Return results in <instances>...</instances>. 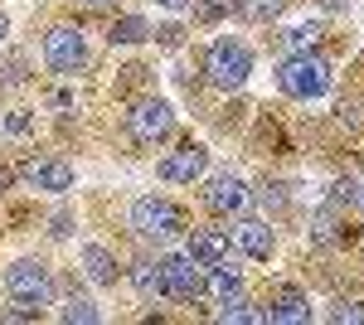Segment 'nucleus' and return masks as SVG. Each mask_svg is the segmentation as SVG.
Here are the masks:
<instances>
[{"label": "nucleus", "instance_id": "f257e3e1", "mask_svg": "<svg viewBox=\"0 0 364 325\" xmlns=\"http://www.w3.org/2000/svg\"><path fill=\"white\" fill-rule=\"evenodd\" d=\"M5 297H10V311L5 321H39V311L54 301V272L34 257H20L5 267Z\"/></svg>", "mask_w": 364, "mask_h": 325}, {"label": "nucleus", "instance_id": "f03ea898", "mask_svg": "<svg viewBox=\"0 0 364 325\" xmlns=\"http://www.w3.org/2000/svg\"><path fill=\"white\" fill-rule=\"evenodd\" d=\"M331 82H336V73H331V63L316 54V49H311V54H287L277 63V87L287 92V97H296V102L326 97Z\"/></svg>", "mask_w": 364, "mask_h": 325}, {"label": "nucleus", "instance_id": "7ed1b4c3", "mask_svg": "<svg viewBox=\"0 0 364 325\" xmlns=\"http://www.w3.org/2000/svg\"><path fill=\"white\" fill-rule=\"evenodd\" d=\"M127 223L146 243H175L185 233V209L170 204L166 194H141L136 204H132V214H127Z\"/></svg>", "mask_w": 364, "mask_h": 325}, {"label": "nucleus", "instance_id": "20e7f679", "mask_svg": "<svg viewBox=\"0 0 364 325\" xmlns=\"http://www.w3.org/2000/svg\"><path fill=\"white\" fill-rule=\"evenodd\" d=\"M252 73V49L243 39H214L209 54H204V78L224 92H238Z\"/></svg>", "mask_w": 364, "mask_h": 325}, {"label": "nucleus", "instance_id": "39448f33", "mask_svg": "<svg viewBox=\"0 0 364 325\" xmlns=\"http://www.w3.org/2000/svg\"><path fill=\"white\" fill-rule=\"evenodd\" d=\"M44 63L54 73H78L87 63V34L73 25H54L44 34Z\"/></svg>", "mask_w": 364, "mask_h": 325}, {"label": "nucleus", "instance_id": "423d86ee", "mask_svg": "<svg viewBox=\"0 0 364 325\" xmlns=\"http://www.w3.org/2000/svg\"><path fill=\"white\" fill-rule=\"evenodd\" d=\"M170 127H175V112H170V102H161V97H146V102H136V107L127 112V136H132L136 146L166 141Z\"/></svg>", "mask_w": 364, "mask_h": 325}, {"label": "nucleus", "instance_id": "0eeeda50", "mask_svg": "<svg viewBox=\"0 0 364 325\" xmlns=\"http://www.w3.org/2000/svg\"><path fill=\"white\" fill-rule=\"evenodd\" d=\"M161 267H166V287L175 301H199L204 297V267H199L190 252H170L161 257Z\"/></svg>", "mask_w": 364, "mask_h": 325}, {"label": "nucleus", "instance_id": "6e6552de", "mask_svg": "<svg viewBox=\"0 0 364 325\" xmlns=\"http://www.w3.org/2000/svg\"><path fill=\"white\" fill-rule=\"evenodd\" d=\"M248 199H252V190L238 180V175H233V170H228V175H209V180H204V204H209L214 214H228V218L243 214V209H248Z\"/></svg>", "mask_w": 364, "mask_h": 325}, {"label": "nucleus", "instance_id": "1a4fd4ad", "mask_svg": "<svg viewBox=\"0 0 364 325\" xmlns=\"http://www.w3.org/2000/svg\"><path fill=\"white\" fill-rule=\"evenodd\" d=\"M233 247L238 252H248V257H257V262H267L272 257V247H277V238H272V223L267 218H248V214H233Z\"/></svg>", "mask_w": 364, "mask_h": 325}, {"label": "nucleus", "instance_id": "9d476101", "mask_svg": "<svg viewBox=\"0 0 364 325\" xmlns=\"http://www.w3.org/2000/svg\"><path fill=\"white\" fill-rule=\"evenodd\" d=\"M204 170H209V151L190 141V146L170 151L166 161H161V180H166V185H195Z\"/></svg>", "mask_w": 364, "mask_h": 325}, {"label": "nucleus", "instance_id": "9b49d317", "mask_svg": "<svg viewBox=\"0 0 364 325\" xmlns=\"http://www.w3.org/2000/svg\"><path fill=\"white\" fill-rule=\"evenodd\" d=\"M20 180H25L29 190H49V194H63L73 190V165L68 161H25L20 165Z\"/></svg>", "mask_w": 364, "mask_h": 325}, {"label": "nucleus", "instance_id": "f8f14e48", "mask_svg": "<svg viewBox=\"0 0 364 325\" xmlns=\"http://www.w3.org/2000/svg\"><path fill=\"white\" fill-rule=\"evenodd\" d=\"M262 321L272 325H306L311 321V301L296 292V287H282L277 297H272V306L262 311Z\"/></svg>", "mask_w": 364, "mask_h": 325}, {"label": "nucleus", "instance_id": "ddd939ff", "mask_svg": "<svg viewBox=\"0 0 364 325\" xmlns=\"http://www.w3.org/2000/svg\"><path fill=\"white\" fill-rule=\"evenodd\" d=\"M132 287H136V297L141 301H166L170 297V287H166V267L156 262V257H136L132 262Z\"/></svg>", "mask_w": 364, "mask_h": 325}, {"label": "nucleus", "instance_id": "4468645a", "mask_svg": "<svg viewBox=\"0 0 364 325\" xmlns=\"http://www.w3.org/2000/svg\"><path fill=\"white\" fill-rule=\"evenodd\" d=\"M190 257H195L199 267H214V262H224L228 252H233V238H228L224 228H199L195 238H190V247H185Z\"/></svg>", "mask_w": 364, "mask_h": 325}, {"label": "nucleus", "instance_id": "2eb2a0df", "mask_svg": "<svg viewBox=\"0 0 364 325\" xmlns=\"http://www.w3.org/2000/svg\"><path fill=\"white\" fill-rule=\"evenodd\" d=\"M209 277H204V297L214 301H228V297H243V272L233 267V262H214V267H204Z\"/></svg>", "mask_w": 364, "mask_h": 325}, {"label": "nucleus", "instance_id": "dca6fc26", "mask_svg": "<svg viewBox=\"0 0 364 325\" xmlns=\"http://www.w3.org/2000/svg\"><path fill=\"white\" fill-rule=\"evenodd\" d=\"M83 272L92 287H117V257L102 243H83Z\"/></svg>", "mask_w": 364, "mask_h": 325}, {"label": "nucleus", "instance_id": "f3484780", "mask_svg": "<svg viewBox=\"0 0 364 325\" xmlns=\"http://www.w3.org/2000/svg\"><path fill=\"white\" fill-rule=\"evenodd\" d=\"M311 238H316L321 247H336V243L350 238V228H345V218H340L336 209H321V214L311 218Z\"/></svg>", "mask_w": 364, "mask_h": 325}, {"label": "nucleus", "instance_id": "a211bd4d", "mask_svg": "<svg viewBox=\"0 0 364 325\" xmlns=\"http://www.w3.org/2000/svg\"><path fill=\"white\" fill-rule=\"evenodd\" d=\"M58 321H68V325H97V321H102V311H97L87 297L68 292V297H63V306H58Z\"/></svg>", "mask_w": 364, "mask_h": 325}, {"label": "nucleus", "instance_id": "6ab92c4d", "mask_svg": "<svg viewBox=\"0 0 364 325\" xmlns=\"http://www.w3.org/2000/svg\"><path fill=\"white\" fill-rule=\"evenodd\" d=\"M151 34H156V29L146 25L141 15H122V20H117V25L107 29V39H112V44H146Z\"/></svg>", "mask_w": 364, "mask_h": 325}, {"label": "nucleus", "instance_id": "aec40b11", "mask_svg": "<svg viewBox=\"0 0 364 325\" xmlns=\"http://www.w3.org/2000/svg\"><path fill=\"white\" fill-rule=\"evenodd\" d=\"M316 44H321V25H316V20H311V25H291L282 34V49H287V54H311Z\"/></svg>", "mask_w": 364, "mask_h": 325}, {"label": "nucleus", "instance_id": "412c9836", "mask_svg": "<svg viewBox=\"0 0 364 325\" xmlns=\"http://www.w3.org/2000/svg\"><path fill=\"white\" fill-rule=\"evenodd\" d=\"M219 321H224V325H257V321H262V311L248 306L243 297H228L224 306H219Z\"/></svg>", "mask_w": 364, "mask_h": 325}, {"label": "nucleus", "instance_id": "4be33fe9", "mask_svg": "<svg viewBox=\"0 0 364 325\" xmlns=\"http://www.w3.org/2000/svg\"><path fill=\"white\" fill-rule=\"evenodd\" d=\"M282 10H287V0H243V15H248V20H257V25L282 20Z\"/></svg>", "mask_w": 364, "mask_h": 325}, {"label": "nucleus", "instance_id": "5701e85b", "mask_svg": "<svg viewBox=\"0 0 364 325\" xmlns=\"http://www.w3.org/2000/svg\"><path fill=\"white\" fill-rule=\"evenodd\" d=\"M331 321L336 325H364V301H336L331 306Z\"/></svg>", "mask_w": 364, "mask_h": 325}, {"label": "nucleus", "instance_id": "b1692460", "mask_svg": "<svg viewBox=\"0 0 364 325\" xmlns=\"http://www.w3.org/2000/svg\"><path fill=\"white\" fill-rule=\"evenodd\" d=\"M228 10H238V0H195V15L199 20H219Z\"/></svg>", "mask_w": 364, "mask_h": 325}, {"label": "nucleus", "instance_id": "393cba45", "mask_svg": "<svg viewBox=\"0 0 364 325\" xmlns=\"http://www.w3.org/2000/svg\"><path fill=\"white\" fill-rule=\"evenodd\" d=\"M336 204H355V209H364V185H336Z\"/></svg>", "mask_w": 364, "mask_h": 325}, {"label": "nucleus", "instance_id": "a878e982", "mask_svg": "<svg viewBox=\"0 0 364 325\" xmlns=\"http://www.w3.org/2000/svg\"><path fill=\"white\" fill-rule=\"evenodd\" d=\"M262 204L267 209H287V185H262Z\"/></svg>", "mask_w": 364, "mask_h": 325}, {"label": "nucleus", "instance_id": "bb28decb", "mask_svg": "<svg viewBox=\"0 0 364 325\" xmlns=\"http://www.w3.org/2000/svg\"><path fill=\"white\" fill-rule=\"evenodd\" d=\"M29 132V112H10V122H5V136H25Z\"/></svg>", "mask_w": 364, "mask_h": 325}, {"label": "nucleus", "instance_id": "cd10ccee", "mask_svg": "<svg viewBox=\"0 0 364 325\" xmlns=\"http://www.w3.org/2000/svg\"><path fill=\"white\" fill-rule=\"evenodd\" d=\"M68 228H73V218H68V214H54V223H49V238H68Z\"/></svg>", "mask_w": 364, "mask_h": 325}, {"label": "nucleus", "instance_id": "c85d7f7f", "mask_svg": "<svg viewBox=\"0 0 364 325\" xmlns=\"http://www.w3.org/2000/svg\"><path fill=\"white\" fill-rule=\"evenodd\" d=\"M73 5H78V10H112L117 0H73Z\"/></svg>", "mask_w": 364, "mask_h": 325}, {"label": "nucleus", "instance_id": "c756f323", "mask_svg": "<svg viewBox=\"0 0 364 325\" xmlns=\"http://www.w3.org/2000/svg\"><path fill=\"white\" fill-rule=\"evenodd\" d=\"M156 5H161V10H190L195 0H156Z\"/></svg>", "mask_w": 364, "mask_h": 325}, {"label": "nucleus", "instance_id": "7c9ffc66", "mask_svg": "<svg viewBox=\"0 0 364 325\" xmlns=\"http://www.w3.org/2000/svg\"><path fill=\"white\" fill-rule=\"evenodd\" d=\"M321 5H326V10H340V5H350V0H321Z\"/></svg>", "mask_w": 364, "mask_h": 325}, {"label": "nucleus", "instance_id": "2f4dec72", "mask_svg": "<svg viewBox=\"0 0 364 325\" xmlns=\"http://www.w3.org/2000/svg\"><path fill=\"white\" fill-rule=\"evenodd\" d=\"M5 29H10V25H5V15H0V39H5Z\"/></svg>", "mask_w": 364, "mask_h": 325}, {"label": "nucleus", "instance_id": "473e14b6", "mask_svg": "<svg viewBox=\"0 0 364 325\" xmlns=\"http://www.w3.org/2000/svg\"><path fill=\"white\" fill-rule=\"evenodd\" d=\"M0 190H5V170H0Z\"/></svg>", "mask_w": 364, "mask_h": 325}]
</instances>
